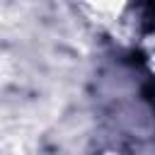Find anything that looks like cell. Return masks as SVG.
Returning a JSON list of instances; mask_svg holds the SVG:
<instances>
[{
  "mask_svg": "<svg viewBox=\"0 0 155 155\" xmlns=\"http://www.w3.org/2000/svg\"><path fill=\"white\" fill-rule=\"evenodd\" d=\"M80 10L87 12L90 19H94L99 24H111V22H119L124 17V12L128 10V5H124V2H87Z\"/></svg>",
  "mask_w": 155,
  "mask_h": 155,
  "instance_id": "6da1fadb",
  "label": "cell"
},
{
  "mask_svg": "<svg viewBox=\"0 0 155 155\" xmlns=\"http://www.w3.org/2000/svg\"><path fill=\"white\" fill-rule=\"evenodd\" d=\"M143 53H145V63H148V70L150 75L155 78V34H150L143 44Z\"/></svg>",
  "mask_w": 155,
  "mask_h": 155,
  "instance_id": "7a4b0ae2",
  "label": "cell"
},
{
  "mask_svg": "<svg viewBox=\"0 0 155 155\" xmlns=\"http://www.w3.org/2000/svg\"><path fill=\"white\" fill-rule=\"evenodd\" d=\"M102 155H121V153H102Z\"/></svg>",
  "mask_w": 155,
  "mask_h": 155,
  "instance_id": "3957f363",
  "label": "cell"
}]
</instances>
